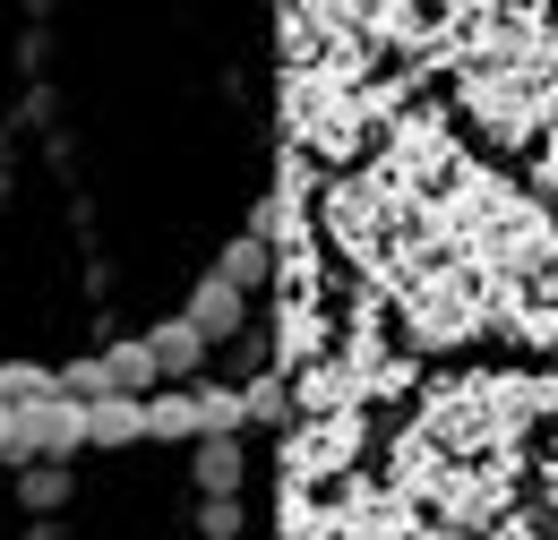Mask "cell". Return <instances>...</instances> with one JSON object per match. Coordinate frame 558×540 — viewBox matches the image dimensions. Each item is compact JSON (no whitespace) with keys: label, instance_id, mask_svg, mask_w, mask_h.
<instances>
[{"label":"cell","instance_id":"obj_1","mask_svg":"<svg viewBox=\"0 0 558 540\" xmlns=\"http://www.w3.org/2000/svg\"><path fill=\"white\" fill-rule=\"evenodd\" d=\"M456 103L489 146H542L558 112V9L507 0L456 52Z\"/></svg>","mask_w":558,"mask_h":540},{"label":"cell","instance_id":"obj_2","mask_svg":"<svg viewBox=\"0 0 558 540\" xmlns=\"http://www.w3.org/2000/svg\"><path fill=\"white\" fill-rule=\"evenodd\" d=\"M387 292V309H396V335L413 343V352H464V343L498 335V283H489L464 249H447V232H438V214H429V232H421V249L404 267L378 283Z\"/></svg>","mask_w":558,"mask_h":540},{"label":"cell","instance_id":"obj_3","mask_svg":"<svg viewBox=\"0 0 558 540\" xmlns=\"http://www.w3.org/2000/svg\"><path fill=\"white\" fill-rule=\"evenodd\" d=\"M550 412H558V386L533 369H456V378L421 386L413 429L438 438L447 455H515Z\"/></svg>","mask_w":558,"mask_h":540},{"label":"cell","instance_id":"obj_4","mask_svg":"<svg viewBox=\"0 0 558 540\" xmlns=\"http://www.w3.org/2000/svg\"><path fill=\"white\" fill-rule=\"evenodd\" d=\"M387 489L413 498L438 532H489L515 515V455H447L438 438L404 429L387 446Z\"/></svg>","mask_w":558,"mask_h":540},{"label":"cell","instance_id":"obj_5","mask_svg":"<svg viewBox=\"0 0 558 540\" xmlns=\"http://www.w3.org/2000/svg\"><path fill=\"white\" fill-rule=\"evenodd\" d=\"M421 232H429V206H413L404 189H387L369 163H361V172H336V181L318 189V241H327L352 274H369V283H387V274L404 267L421 249Z\"/></svg>","mask_w":558,"mask_h":540},{"label":"cell","instance_id":"obj_6","mask_svg":"<svg viewBox=\"0 0 558 540\" xmlns=\"http://www.w3.org/2000/svg\"><path fill=\"white\" fill-rule=\"evenodd\" d=\"M396 112H404V95L378 86V77H352V69H283V130L318 163H352Z\"/></svg>","mask_w":558,"mask_h":540},{"label":"cell","instance_id":"obj_7","mask_svg":"<svg viewBox=\"0 0 558 540\" xmlns=\"http://www.w3.org/2000/svg\"><path fill=\"white\" fill-rule=\"evenodd\" d=\"M473 155H464V137L447 130L438 112H396L387 121V137H378V155H369V172L387 181V189H404L413 206H429L456 172H464Z\"/></svg>","mask_w":558,"mask_h":540},{"label":"cell","instance_id":"obj_8","mask_svg":"<svg viewBox=\"0 0 558 540\" xmlns=\"http://www.w3.org/2000/svg\"><path fill=\"white\" fill-rule=\"evenodd\" d=\"M361 464V412H301L283 438V489H336Z\"/></svg>","mask_w":558,"mask_h":540},{"label":"cell","instance_id":"obj_9","mask_svg":"<svg viewBox=\"0 0 558 540\" xmlns=\"http://www.w3.org/2000/svg\"><path fill=\"white\" fill-rule=\"evenodd\" d=\"M498 335H515L524 352H558V267L498 292Z\"/></svg>","mask_w":558,"mask_h":540},{"label":"cell","instance_id":"obj_10","mask_svg":"<svg viewBox=\"0 0 558 540\" xmlns=\"http://www.w3.org/2000/svg\"><path fill=\"white\" fill-rule=\"evenodd\" d=\"M146 352H155V378H198L207 335H198L190 318H172V327H155V335H146Z\"/></svg>","mask_w":558,"mask_h":540},{"label":"cell","instance_id":"obj_11","mask_svg":"<svg viewBox=\"0 0 558 540\" xmlns=\"http://www.w3.org/2000/svg\"><path fill=\"white\" fill-rule=\"evenodd\" d=\"M190 327H198L207 343H223L232 327H241V283H232V274H207V283H198V300H190Z\"/></svg>","mask_w":558,"mask_h":540},{"label":"cell","instance_id":"obj_12","mask_svg":"<svg viewBox=\"0 0 558 540\" xmlns=\"http://www.w3.org/2000/svg\"><path fill=\"white\" fill-rule=\"evenodd\" d=\"M77 472L61 464V455H35L26 472H17V506H35V515H52V506H70Z\"/></svg>","mask_w":558,"mask_h":540},{"label":"cell","instance_id":"obj_13","mask_svg":"<svg viewBox=\"0 0 558 540\" xmlns=\"http://www.w3.org/2000/svg\"><path fill=\"white\" fill-rule=\"evenodd\" d=\"M146 429V395H95L86 404V438L95 446H121V438H138Z\"/></svg>","mask_w":558,"mask_h":540},{"label":"cell","instance_id":"obj_14","mask_svg":"<svg viewBox=\"0 0 558 540\" xmlns=\"http://www.w3.org/2000/svg\"><path fill=\"white\" fill-rule=\"evenodd\" d=\"M198 489H207V498H232V489H241V438H232V429H207V438H198Z\"/></svg>","mask_w":558,"mask_h":540},{"label":"cell","instance_id":"obj_15","mask_svg":"<svg viewBox=\"0 0 558 540\" xmlns=\"http://www.w3.org/2000/svg\"><path fill=\"white\" fill-rule=\"evenodd\" d=\"M267 267H276V249H267V232H250V241H232V249H223V267H215V274H232V283L250 292Z\"/></svg>","mask_w":558,"mask_h":540},{"label":"cell","instance_id":"obj_16","mask_svg":"<svg viewBox=\"0 0 558 540\" xmlns=\"http://www.w3.org/2000/svg\"><path fill=\"white\" fill-rule=\"evenodd\" d=\"M44 395H61V369H0V404H44Z\"/></svg>","mask_w":558,"mask_h":540},{"label":"cell","instance_id":"obj_17","mask_svg":"<svg viewBox=\"0 0 558 540\" xmlns=\"http://www.w3.org/2000/svg\"><path fill=\"white\" fill-rule=\"evenodd\" d=\"M542 489H550V506H558V438H550V464H542Z\"/></svg>","mask_w":558,"mask_h":540},{"label":"cell","instance_id":"obj_18","mask_svg":"<svg viewBox=\"0 0 558 540\" xmlns=\"http://www.w3.org/2000/svg\"><path fill=\"white\" fill-rule=\"evenodd\" d=\"M542 189H550V198H558V146H550V155H542Z\"/></svg>","mask_w":558,"mask_h":540},{"label":"cell","instance_id":"obj_19","mask_svg":"<svg viewBox=\"0 0 558 540\" xmlns=\"http://www.w3.org/2000/svg\"><path fill=\"white\" fill-rule=\"evenodd\" d=\"M0 455H9V404H0Z\"/></svg>","mask_w":558,"mask_h":540},{"label":"cell","instance_id":"obj_20","mask_svg":"<svg viewBox=\"0 0 558 540\" xmlns=\"http://www.w3.org/2000/svg\"><path fill=\"white\" fill-rule=\"evenodd\" d=\"M550 137H558V112H550Z\"/></svg>","mask_w":558,"mask_h":540},{"label":"cell","instance_id":"obj_21","mask_svg":"<svg viewBox=\"0 0 558 540\" xmlns=\"http://www.w3.org/2000/svg\"><path fill=\"white\" fill-rule=\"evenodd\" d=\"M550 9H558V0H550Z\"/></svg>","mask_w":558,"mask_h":540}]
</instances>
